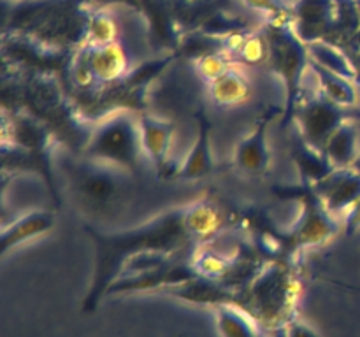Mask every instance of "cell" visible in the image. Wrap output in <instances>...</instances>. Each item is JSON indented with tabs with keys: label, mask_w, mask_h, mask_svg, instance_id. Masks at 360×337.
<instances>
[{
	"label": "cell",
	"mask_w": 360,
	"mask_h": 337,
	"mask_svg": "<svg viewBox=\"0 0 360 337\" xmlns=\"http://www.w3.org/2000/svg\"><path fill=\"white\" fill-rule=\"evenodd\" d=\"M236 260L238 256H225L220 255L218 251H213V249H206L200 246L199 249H195V253L192 255V263L193 270H195L199 276L210 277V279L224 281L225 277L231 274V270L234 269Z\"/></svg>",
	"instance_id": "24"
},
{
	"label": "cell",
	"mask_w": 360,
	"mask_h": 337,
	"mask_svg": "<svg viewBox=\"0 0 360 337\" xmlns=\"http://www.w3.org/2000/svg\"><path fill=\"white\" fill-rule=\"evenodd\" d=\"M280 109L269 107L257 118L252 132L236 146L234 167L248 176H264L269 171L271 150H269V125Z\"/></svg>",
	"instance_id": "9"
},
{
	"label": "cell",
	"mask_w": 360,
	"mask_h": 337,
	"mask_svg": "<svg viewBox=\"0 0 360 337\" xmlns=\"http://www.w3.org/2000/svg\"><path fill=\"white\" fill-rule=\"evenodd\" d=\"M197 119V137L192 150L186 154L181 167L176 171V178L185 181H195V179L206 178L214 168L213 153H211V121L202 109L195 112Z\"/></svg>",
	"instance_id": "14"
},
{
	"label": "cell",
	"mask_w": 360,
	"mask_h": 337,
	"mask_svg": "<svg viewBox=\"0 0 360 337\" xmlns=\"http://www.w3.org/2000/svg\"><path fill=\"white\" fill-rule=\"evenodd\" d=\"M292 160L297 167L299 183H304V185H316L323 178H327L330 172L336 171V167L327 158L326 153L313 150L302 139L292 150Z\"/></svg>",
	"instance_id": "19"
},
{
	"label": "cell",
	"mask_w": 360,
	"mask_h": 337,
	"mask_svg": "<svg viewBox=\"0 0 360 337\" xmlns=\"http://www.w3.org/2000/svg\"><path fill=\"white\" fill-rule=\"evenodd\" d=\"M83 154L136 172L144 154L139 116L127 109L105 116L88 136Z\"/></svg>",
	"instance_id": "4"
},
{
	"label": "cell",
	"mask_w": 360,
	"mask_h": 337,
	"mask_svg": "<svg viewBox=\"0 0 360 337\" xmlns=\"http://www.w3.org/2000/svg\"><path fill=\"white\" fill-rule=\"evenodd\" d=\"M224 227V211L210 197L172 207L127 230H101L86 225L84 230L94 242L95 260L83 311H95L132 256L146 253L172 256H181L186 251L195 253V249L217 237Z\"/></svg>",
	"instance_id": "1"
},
{
	"label": "cell",
	"mask_w": 360,
	"mask_h": 337,
	"mask_svg": "<svg viewBox=\"0 0 360 337\" xmlns=\"http://www.w3.org/2000/svg\"><path fill=\"white\" fill-rule=\"evenodd\" d=\"M347 119L350 118H348V112L345 111V107L334 104L322 93L304 102L301 100L297 111H295V121L299 125L301 139L313 150L322 151V153L330 136Z\"/></svg>",
	"instance_id": "7"
},
{
	"label": "cell",
	"mask_w": 360,
	"mask_h": 337,
	"mask_svg": "<svg viewBox=\"0 0 360 337\" xmlns=\"http://www.w3.org/2000/svg\"><path fill=\"white\" fill-rule=\"evenodd\" d=\"M308 51H309V58H311L313 62L326 67V69L330 70V72H336L340 74V76L348 77V79L352 81H354L355 76H357V70H355V67L352 65L348 56L345 55L341 49H338L336 46L330 44V42L322 41V39L308 42Z\"/></svg>",
	"instance_id": "23"
},
{
	"label": "cell",
	"mask_w": 360,
	"mask_h": 337,
	"mask_svg": "<svg viewBox=\"0 0 360 337\" xmlns=\"http://www.w3.org/2000/svg\"><path fill=\"white\" fill-rule=\"evenodd\" d=\"M127 172L125 168L88 157L65 164L70 192L84 209L95 213H109L127 199L130 188Z\"/></svg>",
	"instance_id": "2"
},
{
	"label": "cell",
	"mask_w": 360,
	"mask_h": 337,
	"mask_svg": "<svg viewBox=\"0 0 360 337\" xmlns=\"http://www.w3.org/2000/svg\"><path fill=\"white\" fill-rule=\"evenodd\" d=\"M84 58L94 72L97 84H116L130 74L129 53L122 42H112L108 46H84Z\"/></svg>",
	"instance_id": "12"
},
{
	"label": "cell",
	"mask_w": 360,
	"mask_h": 337,
	"mask_svg": "<svg viewBox=\"0 0 360 337\" xmlns=\"http://www.w3.org/2000/svg\"><path fill=\"white\" fill-rule=\"evenodd\" d=\"M214 318L221 337H264L260 323L236 304L217 305Z\"/></svg>",
	"instance_id": "18"
},
{
	"label": "cell",
	"mask_w": 360,
	"mask_h": 337,
	"mask_svg": "<svg viewBox=\"0 0 360 337\" xmlns=\"http://www.w3.org/2000/svg\"><path fill=\"white\" fill-rule=\"evenodd\" d=\"M287 260H274L264 267L252 281L239 302V308L253 316L259 323L292 322V308L297 304L299 283Z\"/></svg>",
	"instance_id": "5"
},
{
	"label": "cell",
	"mask_w": 360,
	"mask_h": 337,
	"mask_svg": "<svg viewBox=\"0 0 360 337\" xmlns=\"http://www.w3.org/2000/svg\"><path fill=\"white\" fill-rule=\"evenodd\" d=\"M359 144V133H357V125L350 119L343 123L336 132L330 136V139L327 140L326 150L323 153L327 154L333 165L336 168H347L352 167V164L355 161V158L359 157L357 151Z\"/></svg>",
	"instance_id": "21"
},
{
	"label": "cell",
	"mask_w": 360,
	"mask_h": 337,
	"mask_svg": "<svg viewBox=\"0 0 360 337\" xmlns=\"http://www.w3.org/2000/svg\"><path fill=\"white\" fill-rule=\"evenodd\" d=\"M4 143L30 153L49 154L53 133L39 118L20 112L11 118V126L4 123Z\"/></svg>",
	"instance_id": "13"
},
{
	"label": "cell",
	"mask_w": 360,
	"mask_h": 337,
	"mask_svg": "<svg viewBox=\"0 0 360 337\" xmlns=\"http://www.w3.org/2000/svg\"><path fill=\"white\" fill-rule=\"evenodd\" d=\"M352 168H355V171L360 172V153H359V157L355 158V161H354V164H352Z\"/></svg>",
	"instance_id": "30"
},
{
	"label": "cell",
	"mask_w": 360,
	"mask_h": 337,
	"mask_svg": "<svg viewBox=\"0 0 360 337\" xmlns=\"http://www.w3.org/2000/svg\"><path fill=\"white\" fill-rule=\"evenodd\" d=\"M309 69L315 72L316 81H319L320 93L333 100L334 104L341 107H354L359 100V93L355 84L348 77L340 76L336 72H330L326 67L319 65L316 62L309 60Z\"/></svg>",
	"instance_id": "20"
},
{
	"label": "cell",
	"mask_w": 360,
	"mask_h": 337,
	"mask_svg": "<svg viewBox=\"0 0 360 337\" xmlns=\"http://www.w3.org/2000/svg\"><path fill=\"white\" fill-rule=\"evenodd\" d=\"M287 337H320V333L308 323L294 318L287 323Z\"/></svg>",
	"instance_id": "28"
},
{
	"label": "cell",
	"mask_w": 360,
	"mask_h": 337,
	"mask_svg": "<svg viewBox=\"0 0 360 337\" xmlns=\"http://www.w3.org/2000/svg\"><path fill=\"white\" fill-rule=\"evenodd\" d=\"M231 65V60H229L220 49L210 51L206 53V55L195 58L197 72H199V76L202 77L206 83H211V81H214L217 77H220Z\"/></svg>",
	"instance_id": "26"
},
{
	"label": "cell",
	"mask_w": 360,
	"mask_h": 337,
	"mask_svg": "<svg viewBox=\"0 0 360 337\" xmlns=\"http://www.w3.org/2000/svg\"><path fill=\"white\" fill-rule=\"evenodd\" d=\"M315 192L334 216L347 211L360 199V172L355 168H336L327 178L313 185Z\"/></svg>",
	"instance_id": "10"
},
{
	"label": "cell",
	"mask_w": 360,
	"mask_h": 337,
	"mask_svg": "<svg viewBox=\"0 0 360 337\" xmlns=\"http://www.w3.org/2000/svg\"><path fill=\"white\" fill-rule=\"evenodd\" d=\"M345 234L354 235L360 230V199L345 214Z\"/></svg>",
	"instance_id": "29"
},
{
	"label": "cell",
	"mask_w": 360,
	"mask_h": 337,
	"mask_svg": "<svg viewBox=\"0 0 360 337\" xmlns=\"http://www.w3.org/2000/svg\"><path fill=\"white\" fill-rule=\"evenodd\" d=\"M330 20V2L329 0H299L294 7V25L299 37L308 42L319 41V34L323 30Z\"/></svg>",
	"instance_id": "17"
},
{
	"label": "cell",
	"mask_w": 360,
	"mask_h": 337,
	"mask_svg": "<svg viewBox=\"0 0 360 337\" xmlns=\"http://www.w3.org/2000/svg\"><path fill=\"white\" fill-rule=\"evenodd\" d=\"M243 2L266 16L269 23H290L294 18V9H290L283 0H243Z\"/></svg>",
	"instance_id": "27"
},
{
	"label": "cell",
	"mask_w": 360,
	"mask_h": 337,
	"mask_svg": "<svg viewBox=\"0 0 360 337\" xmlns=\"http://www.w3.org/2000/svg\"><path fill=\"white\" fill-rule=\"evenodd\" d=\"M280 199L294 200L301 207L294 227L283 232L287 256H294L304 248H313L330 241L340 232V223L334 214L327 211L326 204L315 192L313 185H288L274 188Z\"/></svg>",
	"instance_id": "6"
},
{
	"label": "cell",
	"mask_w": 360,
	"mask_h": 337,
	"mask_svg": "<svg viewBox=\"0 0 360 337\" xmlns=\"http://www.w3.org/2000/svg\"><path fill=\"white\" fill-rule=\"evenodd\" d=\"M210 98L218 107H236L252 97V81L246 76L241 67L231 65L220 77L207 83Z\"/></svg>",
	"instance_id": "16"
},
{
	"label": "cell",
	"mask_w": 360,
	"mask_h": 337,
	"mask_svg": "<svg viewBox=\"0 0 360 337\" xmlns=\"http://www.w3.org/2000/svg\"><path fill=\"white\" fill-rule=\"evenodd\" d=\"M267 56H269V44H267L266 34L250 32L239 51L232 58V63L234 65H239V63L257 65V63H262L264 60H267Z\"/></svg>",
	"instance_id": "25"
},
{
	"label": "cell",
	"mask_w": 360,
	"mask_h": 337,
	"mask_svg": "<svg viewBox=\"0 0 360 337\" xmlns=\"http://www.w3.org/2000/svg\"><path fill=\"white\" fill-rule=\"evenodd\" d=\"M55 227V214L46 209H34L11 221L0 232V255L18 248L39 235L48 234Z\"/></svg>",
	"instance_id": "15"
},
{
	"label": "cell",
	"mask_w": 360,
	"mask_h": 337,
	"mask_svg": "<svg viewBox=\"0 0 360 337\" xmlns=\"http://www.w3.org/2000/svg\"><path fill=\"white\" fill-rule=\"evenodd\" d=\"M143 151L158 172V178H169V151L174 139L176 125L169 119L143 112L139 114Z\"/></svg>",
	"instance_id": "11"
},
{
	"label": "cell",
	"mask_w": 360,
	"mask_h": 337,
	"mask_svg": "<svg viewBox=\"0 0 360 337\" xmlns=\"http://www.w3.org/2000/svg\"><path fill=\"white\" fill-rule=\"evenodd\" d=\"M199 274L193 270L192 263H186L183 260L174 258L162 265L150 267L141 272L129 274L116 279L109 286L108 295H120V293H136V291H151L160 290V288H174L186 281L193 279Z\"/></svg>",
	"instance_id": "8"
},
{
	"label": "cell",
	"mask_w": 360,
	"mask_h": 337,
	"mask_svg": "<svg viewBox=\"0 0 360 337\" xmlns=\"http://www.w3.org/2000/svg\"><path fill=\"white\" fill-rule=\"evenodd\" d=\"M120 25L109 11L95 9L86 14V28H84V46H108L118 42Z\"/></svg>",
	"instance_id": "22"
},
{
	"label": "cell",
	"mask_w": 360,
	"mask_h": 337,
	"mask_svg": "<svg viewBox=\"0 0 360 337\" xmlns=\"http://www.w3.org/2000/svg\"><path fill=\"white\" fill-rule=\"evenodd\" d=\"M267 44H269L271 70L278 74L285 86V107L281 125L287 126L295 119V111L301 104V91L304 72L309 70V51L308 44L299 37L294 25L290 23H269L266 32Z\"/></svg>",
	"instance_id": "3"
}]
</instances>
